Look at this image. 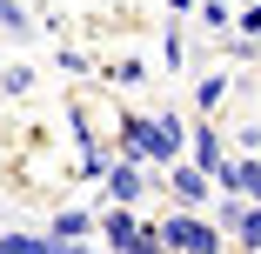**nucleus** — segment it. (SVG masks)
I'll return each instance as SVG.
<instances>
[{
  "mask_svg": "<svg viewBox=\"0 0 261 254\" xmlns=\"http://www.w3.org/2000/svg\"><path fill=\"white\" fill-rule=\"evenodd\" d=\"M114 134H121V154H127V161H154V127H147V114H127Z\"/></svg>",
  "mask_w": 261,
  "mask_h": 254,
  "instance_id": "7",
  "label": "nucleus"
},
{
  "mask_svg": "<svg viewBox=\"0 0 261 254\" xmlns=\"http://www.w3.org/2000/svg\"><path fill=\"white\" fill-rule=\"evenodd\" d=\"M0 94H34V67H27V61L0 67Z\"/></svg>",
  "mask_w": 261,
  "mask_h": 254,
  "instance_id": "13",
  "label": "nucleus"
},
{
  "mask_svg": "<svg viewBox=\"0 0 261 254\" xmlns=\"http://www.w3.org/2000/svg\"><path fill=\"white\" fill-rule=\"evenodd\" d=\"M228 194H248L254 208H261V154H241L234 174H228Z\"/></svg>",
  "mask_w": 261,
  "mask_h": 254,
  "instance_id": "8",
  "label": "nucleus"
},
{
  "mask_svg": "<svg viewBox=\"0 0 261 254\" xmlns=\"http://www.w3.org/2000/svg\"><path fill=\"white\" fill-rule=\"evenodd\" d=\"M234 34H241V40H261V0H241V14H234Z\"/></svg>",
  "mask_w": 261,
  "mask_h": 254,
  "instance_id": "15",
  "label": "nucleus"
},
{
  "mask_svg": "<svg viewBox=\"0 0 261 254\" xmlns=\"http://www.w3.org/2000/svg\"><path fill=\"white\" fill-rule=\"evenodd\" d=\"M94 221H100V214H87V208H61V214H54V234H61V241H87Z\"/></svg>",
  "mask_w": 261,
  "mask_h": 254,
  "instance_id": "10",
  "label": "nucleus"
},
{
  "mask_svg": "<svg viewBox=\"0 0 261 254\" xmlns=\"http://www.w3.org/2000/svg\"><path fill=\"white\" fill-rule=\"evenodd\" d=\"M0 254H34V234H0Z\"/></svg>",
  "mask_w": 261,
  "mask_h": 254,
  "instance_id": "20",
  "label": "nucleus"
},
{
  "mask_svg": "<svg viewBox=\"0 0 261 254\" xmlns=\"http://www.w3.org/2000/svg\"><path fill=\"white\" fill-rule=\"evenodd\" d=\"M108 80H114V87H141V80H147V67H141V61H121Z\"/></svg>",
  "mask_w": 261,
  "mask_h": 254,
  "instance_id": "18",
  "label": "nucleus"
},
{
  "mask_svg": "<svg viewBox=\"0 0 261 254\" xmlns=\"http://www.w3.org/2000/svg\"><path fill=\"white\" fill-rule=\"evenodd\" d=\"M188 147H194V167H201L207 181L228 167V147H221V134H215V127H188Z\"/></svg>",
  "mask_w": 261,
  "mask_h": 254,
  "instance_id": "6",
  "label": "nucleus"
},
{
  "mask_svg": "<svg viewBox=\"0 0 261 254\" xmlns=\"http://www.w3.org/2000/svg\"><path fill=\"white\" fill-rule=\"evenodd\" d=\"M0 34H7V40H34L40 27H34V14L20 7V0H0Z\"/></svg>",
  "mask_w": 261,
  "mask_h": 254,
  "instance_id": "9",
  "label": "nucleus"
},
{
  "mask_svg": "<svg viewBox=\"0 0 261 254\" xmlns=\"http://www.w3.org/2000/svg\"><path fill=\"white\" fill-rule=\"evenodd\" d=\"M147 127H154V167L181 161V147H188V121H181V114H147Z\"/></svg>",
  "mask_w": 261,
  "mask_h": 254,
  "instance_id": "4",
  "label": "nucleus"
},
{
  "mask_svg": "<svg viewBox=\"0 0 261 254\" xmlns=\"http://www.w3.org/2000/svg\"><path fill=\"white\" fill-rule=\"evenodd\" d=\"M127 254H168V247H161V228H147V221H141V234H134Z\"/></svg>",
  "mask_w": 261,
  "mask_h": 254,
  "instance_id": "17",
  "label": "nucleus"
},
{
  "mask_svg": "<svg viewBox=\"0 0 261 254\" xmlns=\"http://www.w3.org/2000/svg\"><path fill=\"white\" fill-rule=\"evenodd\" d=\"M67 254H108V247H94V241H67Z\"/></svg>",
  "mask_w": 261,
  "mask_h": 254,
  "instance_id": "21",
  "label": "nucleus"
},
{
  "mask_svg": "<svg viewBox=\"0 0 261 254\" xmlns=\"http://www.w3.org/2000/svg\"><path fill=\"white\" fill-rule=\"evenodd\" d=\"M100 181H108V201H121V208H134L147 187H161V181H147V161H127V154H121L108 174H100Z\"/></svg>",
  "mask_w": 261,
  "mask_h": 254,
  "instance_id": "3",
  "label": "nucleus"
},
{
  "mask_svg": "<svg viewBox=\"0 0 261 254\" xmlns=\"http://www.w3.org/2000/svg\"><path fill=\"white\" fill-rule=\"evenodd\" d=\"M241 214H248V194H228V201H221V214H215V221H221V234H234V228H241Z\"/></svg>",
  "mask_w": 261,
  "mask_h": 254,
  "instance_id": "16",
  "label": "nucleus"
},
{
  "mask_svg": "<svg viewBox=\"0 0 261 254\" xmlns=\"http://www.w3.org/2000/svg\"><path fill=\"white\" fill-rule=\"evenodd\" d=\"M201 27L207 34H228L234 27V7H228V0H201Z\"/></svg>",
  "mask_w": 261,
  "mask_h": 254,
  "instance_id": "12",
  "label": "nucleus"
},
{
  "mask_svg": "<svg viewBox=\"0 0 261 254\" xmlns=\"http://www.w3.org/2000/svg\"><path fill=\"white\" fill-rule=\"evenodd\" d=\"M161 187L174 194V208H207V194H215V181H207L194 161H168V181Z\"/></svg>",
  "mask_w": 261,
  "mask_h": 254,
  "instance_id": "2",
  "label": "nucleus"
},
{
  "mask_svg": "<svg viewBox=\"0 0 261 254\" xmlns=\"http://www.w3.org/2000/svg\"><path fill=\"white\" fill-rule=\"evenodd\" d=\"M94 234H108V254H127L134 234H141V221H134V208H121V201H114V208L94 221Z\"/></svg>",
  "mask_w": 261,
  "mask_h": 254,
  "instance_id": "5",
  "label": "nucleus"
},
{
  "mask_svg": "<svg viewBox=\"0 0 261 254\" xmlns=\"http://www.w3.org/2000/svg\"><path fill=\"white\" fill-rule=\"evenodd\" d=\"M234 241L248 247V254H261V208L248 201V214H241V228H234Z\"/></svg>",
  "mask_w": 261,
  "mask_h": 254,
  "instance_id": "14",
  "label": "nucleus"
},
{
  "mask_svg": "<svg viewBox=\"0 0 261 254\" xmlns=\"http://www.w3.org/2000/svg\"><path fill=\"white\" fill-rule=\"evenodd\" d=\"M161 61H168V67H181V34H174V27L161 34Z\"/></svg>",
  "mask_w": 261,
  "mask_h": 254,
  "instance_id": "19",
  "label": "nucleus"
},
{
  "mask_svg": "<svg viewBox=\"0 0 261 254\" xmlns=\"http://www.w3.org/2000/svg\"><path fill=\"white\" fill-rule=\"evenodd\" d=\"M228 87H234L228 74H207V80L194 87V107H201V114H215V107H221V100H228Z\"/></svg>",
  "mask_w": 261,
  "mask_h": 254,
  "instance_id": "11",
  "label": "nucleus"
},
{
  "mask_svg": "<svg viewBox=\"0 0 261 254\" xmlns=\"http://www.w3.org/2000/svg\"><path fill=\"white\" fill-rule=\"evenodd\" d=\"M221 221H201L194 208H181V214H168L161 221V247L168 254H221Z\"/></svg>",
  "mask_w": 261,
  "mask_h": 254,
  "instance_id": "1",
  "label": "nucleus"
}]
</instances>
